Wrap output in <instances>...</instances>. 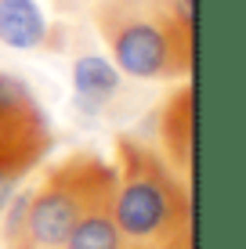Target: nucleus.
<instances>
[{
    "label": "nucleus",
    "instance_id": "nucleus-11",
    "mask_svg": "<svg viewBox=\"0 0 246 249\" xmlns=\"http://www.w3.org/2000/svg\"><path fill=\"white\" fill-rule=\"evenodd\" d=\"M134 249H149V246H134Z\"/></svg>",
    "mask_w": 246,
    "mask_h": 249
},
{
    "label": "nucleus",
    "instance_id": "nucleus-9",
    "mask_svg": "<svg viewBox=\"0 0 246 249\" xmlns=\"http://www.w3.org/2000/svg\"><path fill=\"white\" fill-rule=\"evenodd\" d=\"M170 7H174V15H177L185 25L196 22V0H170Z\"/></svg>",
    "mask_w": 246,
    "mask_h": 249
},
{
    "label": "nucleus",
    "instance_id": "nucleus-4",
    "mask_svg": "<svg viewBox=\"0 0 246 249\" xmlns=\"http://www.w3.org/2000/svg\"><path fill=\"white\" fill-rule=\"evenodd\" d=\"M47 148L51 123L29 83L15 72H0V210L15 195V184L47 156Z\"/></svg>",
    "mask_w": 246,
    "mask_h": 249
},
{
    "label": "nucleus",
    "instance_id": "nucleus-7",
    "mask_svg": "<svg viewBox=\"0 0 246 249\" xmlns=\"http://www.w3.org/2000/svg\"><path fill=\"white\" fill-rule=\"evenodd\" d=\"M113 188L116 184H109L105 192H98L83 206L80 220L65 238V249H134V242L123 238V231L113 217Z\"/></svg>",
    "mask_w": 246,
    "mask_h": 249
},
{
    "label": "nucleus",
    "instance_id": "nucleus-10",
    "mask_svg": "<svg viewBox=\"0 0 246 249\" xmlns=\"http://www.w3.org/2000/svg\"><path fill=\"white\" fill-rule=\"evenodd\" d=\"M156 249H196V242H192V228L181 231V235H174L170 242H163V246H156Z\"/></svg>",
    "mask_w": 246,
    "mask_h": 249
},
{
    "label": "nucleus",
    "instance_id": "nucleus-2",
    "mask_svg": "<svg viewBox=\"0 0 246 249\" xmlns=\"http://www.w3.org/2000/svg\"><path fill=\"white\" fill-rule=\"evenodd\" d=\"M95 25L109 58L131 80H181L192 72V25L170 0H98Z\"/></svg>",
    "mask_w": 246,
    "mask_h": 249
},
{
    "label": "nucleus",
    "instance_id": "nucleus-5",
    "mask_svg": "<svg viewBox=\"0 0 246 249\" xmlns=\"http://www.w3.org/2000/svg\"><path fill=\"white\" fill-rule=\"evenodd\" d=\"M123 98V72L105 54H80L73 62V112L83 119L113 116Z\"/></svg>",
    "mask_w": 246,
    "mask_h": 249
},
{
    "label": "nucleus",
    "instance_id": "nucleus-8",
    "mask_svg": "<svg viewBox=\"0 0 246 249\" xmlns=\"http://www.w3.org/2000/svg\"><path fill=\"white\" fill-rule=\"evenodd\" d=\"M0 44L11 51H40L51 44V22L37 0H0Z\"/></svg>",
    "mask_w": 246,
    "mask_h": 249
},
{
    "label": "nucleus",
    "instance_id": "nucleus-3",
    "mask_svg": "<svg viewBox=\"0 0 246 249\" xmlns=\"http://www.w3.org/2000/svg\"><path fill=\"white\" fill-rule=\"evenodd\" d=\"M109 184H116V166H109L105 159L91 152L62 159L44 174L40 188L29 192L25 217L19 231L4 238V249H65V238L83 206Z\"/></svg>",
    "mask_w": 246,
    "mask_h": 249
},
{
    "label": "nucleus",
    "instance_id": "nucleus-1",
    "mask_svg": "<svg viewBox=\"0 0 246 249\" xmlns=\"http://www.w3.org/2000/svg\"><path fill=\"white\" fill-rule=\"evenodd\" d=\"M113 217L134 246H163L192 228V195L177 170L152 144L116 137V188Z\"/></svg>",
    "mask_w": 246,
    "mask_h": 249
},
{
    "label": "nucleus",
    "instance_id": "nucleus-6",
    "mask_svg": "<svg viewBox=\"0 0 246 249\" xmlns=\"http://www.w3.org/2000/svg\"><path fill=\"white\" fill-rule=\"evenodd\" d=\"M192 123H196V98H192V83H185L167 98V105L156 116V130H159L156 152L181 177H192Z\"/></svg>",
    "mask_w": 246,
    "mask_h": 249
}]
</instances>
